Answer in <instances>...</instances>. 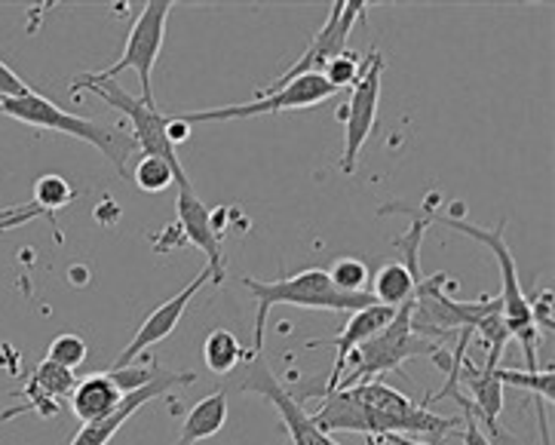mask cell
I'll use <instances>...</instances> for the list:
<instances>
[{"mask_svg": "<svg viewBox=\"0 0 555 445\" xmlns=\"http://www.w3.org/2000/svg\"><path fill=\"white\" fill-rule=\"evenodd\" d=\"M377 215H409V218H421L427 228L430 225H446L451 231L464 233L469 240L482 243L488 250L494 252L498 265H501V277H503V289H501V304H503V320H506V329L509 335L516 341H521L525 347V356H528V372H538V326L531 320V304L525 298V289H521L519 280V267H516V255L509 250L506 243V221H501L498 228H479V225H469L464 218L457 215H442L436 209H427V206H402V203H387L380 206Z\"/></svg>", "mask_w": 555, "mask_h": 445, "instance_id": "1", "label": "cell"}, {"mask_svg": "<svg viewBox=\"0 0 555 445\" xmlns=\"http://www.w3.org/2000/svg\"><path fill=\"white\" fill-rule=\"evenodd\" d=\"M243 285L249 289L258 302L255 310V332H251L249 356H258L264 351V326H268L270 310L276 304H292V307H305V310H332V314H359L365 307L377 304L369 292H340L328 280V270L323 267H307L301 274L280 277V280H255L243 277Z\"/></svg>", "mask_w": 555, "mask_h": 445, "instance_id": "2", "label": "cell"}, {"mask_svg": "<svg viewBox=\"0 0 555 445\" xmlns=\"http://www.w3.org/2000/svg\"><path fill=\"white\" fill-rule=\"evenodd\" d=\"M412 304H402L396 310V317L375 339H369L365 344H359L353 354L347 356L344 363V372H340L335 391H347V387H357V384H365V381H375L380 374L399 372L402 363H409L414 356H430L436 366L442 369H451V359L448 354L430 339H421L412 332Z\"/></svg>", "mask_w": 555, "mask_h": 445, "instance_id": "3", "label": "cell"}, {"mask_svg": "<svg viewBox=\"0 0 555 445\" xmlns=\"http://www.w3.org/2000/svg\"><path fill=\"white\" fill-rule=\"evenodd\" d=\"M0 114L3 117H13L18 124L35 126V129H53V132H62V136H72V139L92 144V148H99V154H105L114 163V169L120 176L129 178L126 161L132 157V151H139L129 132L108 129V126L87 120V117H74V114L62 111L55 102H50L47 96H40L35 89L28 96L0 102Z\"/></svg>", "mask_w": 555, "mask_h": 445, "instance_id": "4", "label": "cell"}, {"mask_svg": "<svg viewBox=\"0 0 555 445\" xmlns=\"http://www.w3.org/2000/svg\"><path fill=\"white\" fill-rule=\"evenodd\" d=\"M87 89L92 96H99L102 102L114 111H120L126 120L132 124V142L142 151L144 157H160L163 163H169L172 176H176V185L181 191H194L191 181H188V173L181 166L179 154H176V144L169 142V117L157 111L154 102H144V99H135L129 96L117 80H90L87 74L74 77L72 92H80Z\"/></svg>", "mask_w": 555, "mask_h": 445, "instance_id": "5", "label": "cell"}, {"mask_svg": "<svg viewBox=\"0 0 555 445\" xmlns=\"http://www.w3.org/2000/svg\"><path fill=\"white\" fill-rule=\"evenodd\" d=\"M338 89L328 87L323 74H305L295 77L286 87L273 89L258 96L255 102L246 105H224V107H206V111H184L176 114L181 124H224V120H251V117H268V114H283V111H301V107H317L335 99Z\"/></svg>", "mask_w": 555, "mask_h": 445, "instance_id": "6", "label": "cell"}, {"mask_svg": "<svg viewBox=\"0 0 555 445\" xmlns=\"http://www.w3.org/2000/svg\"><path fill=\"white\" fill-rule=\"evenodd\" d=\"M169 10H172L169 0H151V3H144L139 18L132 22V31L126 37V47L120 59L111 68H105V72L87 74V77L90 80H117V74L132 68V72L139 74V84H142V99L144 102H154L151 74H154V65L160 59L163 40H166V18H169Z\"/></svg>", "mask_w": 555, "mask_h": 445, "instance_id": "7", "label": "cell"}, {"mask_svg": "<svg viewBox=\"0 0 555 445\" xmlns=\"http://www.w3.org/2000/svg\"><path fill=\"white\" fill-rule=\"evenodd\" d=\"M380 77H384V55L372 47L369 53V68L362 74L357 87L350 89L347 107H340V120H344V151H340V173L353 176L359 166L362 144L369 142L372 129L377 120V102H380Z\"/></svg>", "mask_w": 555, "mask_h": 445, "instance_id": "8", "label": "cell"}, {"mask_svg": "<svg viewBox=\"0 0 555 445\" xmlns=\"http://www.w3.org/2000/svg\"><path fill=\"white\" fill-rule=\"evenodd\" d=\"M243 391L258 393L264 396L270 406L276 409L283 428L292 436V445H340L335 443L332 436H325L323 430H317V424L310 421V415L305 411V406L298 399H292L288 391L280 384V378L273 374V369L268 366V359L258 354L249 356V369H246V378L240 384Z\"/></svg>", "mask_w": 555, "mask_h": 445, "instance_id": "9", "label": "cell"}, {"mask_svg": "<svg viewBox=\"0 0 555 445\" xmlns=\"http://www.w3.org/2000/svg\"><path fill=\"white\" fill-rule=\"evenodd\" d=\"M365 10H369V3H362V0H357V3H344V0L332 3V13H328V22L323 25V31L313 37V43L307 47L305 55H301L286 74H280L264 92L286 87L295 77H305V74H323V68L332 59H338L340 53H347V37L353 31V22H357V18H365ZM264 92H261V96H264Z\"/></svg>", "mask_w": 555, "mask_h": 445, "instance_id": "10", "label": "cell"}, {"mask_svg": "<svg viewBox=\"0 0 555 445\" xmlns=\"http://www.w3.org/2000/svg\"><path fill=\"white\" fill-rule=\"evenodd\" d=\"M206 283H212V277H209V267H203L197 277L191 280V283L181 289L179 295H172L169 302H163L157 310H151V317L139 326V332L132 335V341L124 347V354L117 356V363H114V369H126L135 356H142L147 347H157L160 341H166L172 332H176V326L184 317V310H188V304L197 298V292Z\"/></svg>", "mask_w": 555, "mask_h": 445, "instance_id": "11", "label": "cell"}, {"mask_svg": "<svg viewBox=\"0 0 555 445\" xmlns=\"http://www.w3.org/2000/svg\"><path fill=\"white\" fill-rule=\"evenodd\" d=\"M197 381V374L194 372H166L163 369L160 378L157 381H151L147 387H139V391L126 393L124 406L114 411L111 418H105V421H95V424H83V428L77 430V436L72 440V445H108L117 433H120V428H124L126 421L135 415V411L142 409L144 403H151V399H157V396H163V393H169L172 387H184V384H194Z\"/></svg>", "mask_w": 555, "mask_h": 445, "instance_id": "12", "label": "cell"}, {"mask_svg": "<svg viewBox=\"0 0 555 445\" xmlns=\"http://www.w3.org/2000/svg\"><path fill=\"white\" fill-rule=\"evenodd\" d=\"M179 228L181 240L197 246L206 255V267L212 283H224V252H221V233L212 225V213L199 200L197 191H179Z\"/></svg>", "mask_w": 555, "mask_h": 445, "instance_id": "13", "label": "cell"}, {"mask_svg": "<svg viewBox=\"0 0 555 445\" xmlns=\"http://www.w3.org/2000/svg\"><path fill=\"white\" fill-rule=\"evenodd\" d=\"M68 399H72V411L77 415V421L95 424V421L111 418L114 411L124 406L126 393L114 381V374L95 372L90 378H83V381H77V387H74Z\"/></svg>", "mask_w": 555, "mask_h": 445, "instance_id": "14", "label": "cell"}, {"mask_svg": "<svg viewBox=\"0 0 555 445\" xmlns=\"http://www.w3.org/2000/svg\"><path fill=\"white\" fill-rule=\"evenodd\" d=\"M224 424H228V393L218 391L199 399L197 406L188 411V418L181 424L179 445H197L203 440H212Z\"/></svg>", "mask_w": 555, "mask_h": 445, "instance_id": "15", "label": "cell"}, {"mask_svg": "<svg viewBox=\"0 0 555 445\" xmlns=\"http://www.w3.org/2000/svg\"><path fill=\"white\" fill-rule=\"evenodd\" d=\"M457 374H464V381L469 384V391H473V399H469L473 415L482 421L485 428L498 424V415L503 409V384L494 378V369H482L479 372V369H473L464 359V366H461Z\"/></svg>", "mask_w": 555, "mask_h": 445, "instance_id": "16", "label": "cell"}, {"mask_svg": "<svg viewBox=\"0 0 555 445\" xmlns=\"http://www.w3.org/2000/svg\"><path fill=\"white\" fill-rule=\"evenodd\" d=\"M372 280H375V285H372L369 295H372L377 304L399 310L402 304L414 302L417 283H421L424 277H414L412 270L402 265V262H387L384 267H377V274Z\"/></svg>", "mask_w": 555, "mask_h": 445, "instance_id": "17", "label": "cell"}, {"mask_svg": "<svg viewBox=\"0 0 555 445\" xmlns=\"http://www.w3.org/2000/svg\"><path fill=\"white\" fill-rule=\"evenodd\" d=\"M243 356H246V351L231 329H216L203 341V359H206V369L212 374H231L243 363Z\"/></svg>", "mask_w": 555, "mask_h": 445, "instance_id": "18", "label": "cell"}, {"mask_svg": "<svg viewBox=\"0 0 555 445\" xmlns=\"http://www.w3.org/2000/svg\"><path fill=\"white\" fill-rule=\"evenodd\" d=\"M72 200H74V188L62 176L47 173V176L37 178L35 206L50 218V225L55 228V237H62V233H59V218H55V213H59V209H65Z\"/></svg>", "mask_w": 555, "mask_h": 445, "instance_id": "19", "label": "cell"}, {"mask_svg": "<svg viewBox=\"0 0 555 445\" xmlns=\"http://www.w3.org/2000/svg\"><path fill=\"white\" fill-rule=\"evenodd\" d=\"M31 387L43 393L47 399H53V403H62V399H68L77 387V378H74L72 369H62V366H55L50 359H43L40 366H37L35 372H31V381H28Z\"/></svg>", "mask_w": 555, "mask_h": 445, "instance_id": "20", "label": "cell"}, {"mask_svg": "<svg viewBox=\"0 0 555 445\" xmlns=\"http://www.w3.org/2000/svg\"><path fill=\"white\" fill-rule=\"evenodd\" d=\"M494 378L501 381V384H513V387H525V391H531L538 396L540 403L546 406V403H553V393H555V374L553 369L550 372H516V369H494Z\"/></svg>", "mask_w": 555, "mask_h": 445, "instance_id": "21", "label": "cell"}, {"mask_svg": "<svg viewBox=\"0 0 555 445\" xmlns=\"http://www.w3.org/2000/svg\"><path fill=\"white\" fill-rule=\"evenodd\" d=\"M369 68V55H357V53H340L338 59H332L328 65L323 68V77L328 80V87L344 89V87H357L362 80V74Z\"/></svg>", "mask_w": 555, "mask_h": 445, "instance_id": "22", "label": "cell"}, {"mask_svg": "<svg viewBox=\"0 0 555 445\" xmlns=\"http://www.w3.org/2000/svg\"><path fill=\"white\" fill-rule=\"evenodd\" d=\"M129 178H132L142 191H147V194H163V191L176 181L169 163H163L160 157H144V154L142 161L135 163V169H132V176Z\"/></svg>", "mask_w": 555, "mask_h": 445, "instance_id": "23", "label": "cell"}, {"mask_svg": "<svg viewBox=\"0 0 555 445\" xmlns=\"http://www.w3.org/2000/svg\"><path fill=\"white\" fill-rule=\"evenodd\" d=\"M369 267L365 262H359V258H338L332 270H328V280L335 283V289L340 292H350V295H357V292H369L365 283H369Z\"/></svg>", "mask_w": 555, "mask_h": 445, "instance_id": "24", "label": "cell"}, {"mask_svg": "<svg viewBox=\"0 0 555 445\" xmlns=\"http://www.w3.org/2000/svg\"><path fill=\"white\" fill-rule=\"evenodd\" d=\"M87 341L77 339V335H59V339H53V344H50V351H47V359L50 363H55V366H62V369H77L83 359H87Z\"/></svg>", "mask_w": 555, "mask_h": 445, "instance_id": "25", "label": "cell"}, {"mask_svg": "<svg viewBox=\"0 0 555 445\" xmlns=\"http://www.w3.org/2000/svg\"><path fill=\"white\" fill-rule=\"evenodd\" d=\"M454 399H457V406L464 409V428H461V436H464V445H494L491 440H488V433H485L482 428H479V421H476V415H473V406H469V399H466L464 393L454 391L451 393Z\"/></svg>", "mask_w": 555, "mask_h": 445, "instance_id": "26", "label": "cell"}, {"mask_svg": "<svg viewBox=\"0 0 555 445\" xmlns=\"http://www.w3.org/2000/svg\"><path fill=\"white\" fill-rule=\"evenodd\" d=\"M531 304V320L538 326V332L553 339V289H543Z\"/></svg>", "mask_w": 555, "mask_h": 445, "instance_id": "27", "label": "cell"}, {"mask_svg": "<svg viewBox=\"0 0 555 445\" xmlns=\"http://www.w3.org/2000/svg\"><path fill=\"white\" fill-rule=\"evenodd\" d=\"M35 218H47V215L37 209L35 203H25V206H10V209H0V233L22 228Z\"/></svg>", "mask_w": 555, "mask_h": 445, "instance_id": "28", "label": "cell"}, {"mask_svg": "<svg viewBox=\"0 0 555 445\" xmlns=\"http://www.w3.org/2000/svg\"><path fill=\"white\" fill-rule=\"evenodd\" d=\"M31 87L18 77L10 65H3L0 62V102H7V99H18V96H28Z\"/></svg>", "mask_w": 555, "mask_h": 445, "instance_id": "29", "label": "cell"}, {"mask_svg": "<svg viewBox=\"0 0 555 445\" xmlns=\"http://www.w3.org/2000/svg\"><path fill=\"white\" fill-rule=\"evenodd\" d=\"M188 136H191V126L181 124L179 117L172 114V117H169V142H172V144L188 142Z\"/></svg>", "mask_w": 555, "mask_h": 445, "instance_id": "30", "label": "cell"}, {"mask_svg": "<svg viewBox=\"0 0 555 445\" xmlns=\"http://www.w3.org/2000/svg\"><path fill=\"white\" fill-rule=\"evenodd\" d=\"M491 433H494V445H528L525 440H519L516 433H509L506 428H501V424H491Z\"/></svg>", "mask_w": 555, "mask_h": 445, "instance_id": "31", "label": "cell"}]
</instances>
